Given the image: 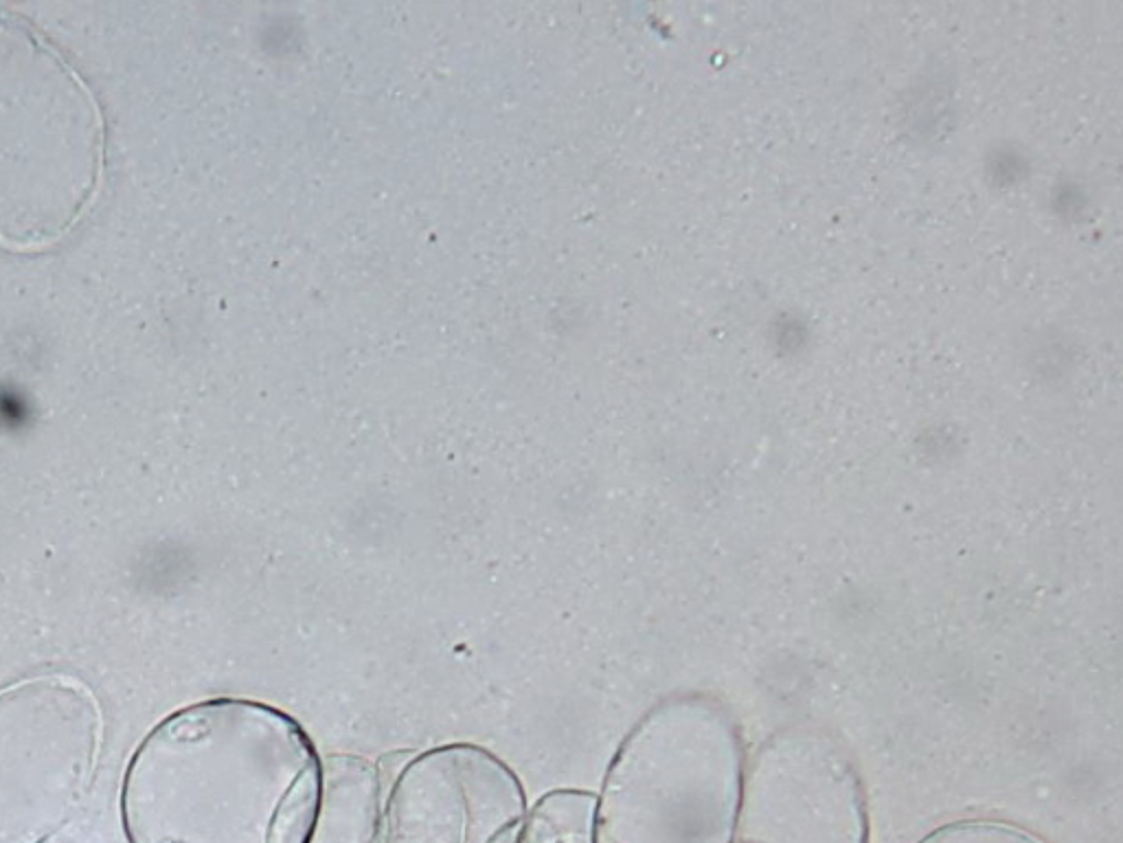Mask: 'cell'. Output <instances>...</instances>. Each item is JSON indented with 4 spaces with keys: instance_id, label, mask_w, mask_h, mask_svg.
<instances>
[{
    "instance_id": "1",
    "label": "cell",
    "mask_w": 1123,
    "mask_h": 843,
    "mask_svg": "<svg viewBox=\"0 0 1123 843\" xmlns=\"http://www.w3.org/2000/svg\"><path fill=\"white\" fill-rule=\"evenodd\" d=\"M106 172V119L71 60L0 9V249L33 253L73 233Z\"/></svg>"
}]
</instances>
